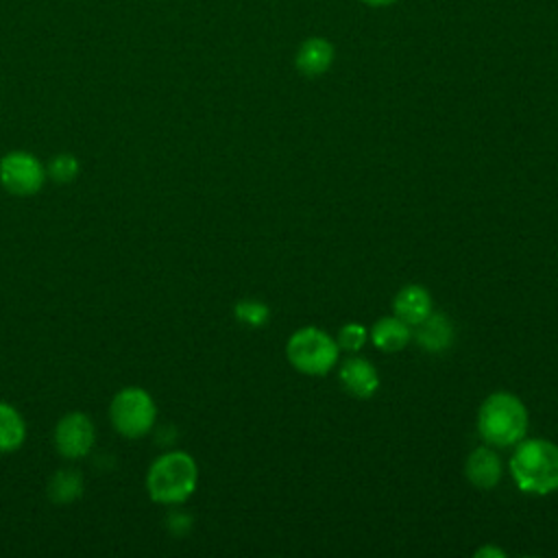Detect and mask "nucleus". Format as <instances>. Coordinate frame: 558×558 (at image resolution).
<instances>
[{"mask_svg": "<svg viewBox=\"0 0 558 558\" xmlns=\"http://www.w3.org/2000/svg\"><path fill=\"white\" fill-rule=\"evenodd\" d=\"M198 484L196 460L185 451L157 456L146 473V493L155 504L179 506L192 497Z\"/></svg>", "mask_w": 558, "mask_h": 558, "instance_id": "f257e3e1", "label": "nucleus"}, {"mask_svg": "<svg viewBox=\"0 0 558 558\" xmlns=\"http://www.w3.org/2000/svg\"><path fill=\"white\" fill-rule=\"evenodd\" d=\"M510 473L523 493L558 490V445L541 438L521 442L510 460Z\"/></svg>", "mask_w": 558, "mask_h": 558, "instance_id": "f03ea898", "label": "nucleus"}, {"mask_svg": "<svg viewBox=\"0 0 558 558\" xmlns=\"http://www.w3.org/2000/svg\"><path fill=\"white\" fill-rule=\"evenodd\" d=\"M477 432L488 445H517L527 434V410L519 397L510 392H495L477 412Z\"/></svg>", "mask_w": 558, "mask_h": 558, "instance_id": "7ed1b4c3", "label": "nucleus"}, {"mask_svg": "<svg viewBox=\"0 0 558 558\" xmlns=\"http://www.w3.org/2000/svg\"><path fill=\"white\" fill-rule=\"evenodd\" d=\"M109 421L113 429L124 438L146 436L157 421V405L148 390L140 386H126L118 390L109 403Z\"/></svg>", "mask_w": 558, "mask_h": 558, "instance_id": "20e7f679", "label": "nucleus"}, {"mask_svg": "<svg viewBox=\"0 0 558 558\" xmlns=\"http://www.w3.org/2000/svg\"><path fill=\"white\" fill-rule=\"evenodd\" d=\"M290 364L305 375H325L329 373L340 355L338 342L327 336L323 329L303 327L296 329L286 347Z\"/></svg>", "mask_w": 558, "mask_h": 558, "instance_id": "39448f33", "label": "nucleus"}, {"mask_svg": "<svg viewBox=\"0 0 558 558\" xmlns=\"http://www.w3.org/2000/svg\"><path fill=\"white\" fill-rule=\"evenodd\" d=\"M46 179V166L28 150H11L0 159V185L13 196L37 194Z\"/></svg>", "mask_w": 558, "mask_h": 558, "instance_id": "423d86ee", "label": "nucleus"}, {"mask_svg": "<svg viewBox=\"0 0 558 558\" xmlns=\"http://www.w3.org/2000/svg\"><path fill=\"white\" fill-rule=\"evenodd\" d=\"M52 440L65 460H81L96 442L94 421L85 412H68L57 421Z\"/></svg>", "mask_w": 558, "mask_h": 558, "instance_id": "0eeeda50", "label": "nucleus"}, {"mask_svg": "<svg viewBox=\"0 0 558 558\" xmlns=\"http://www.w3.org/2000/svg\"><path fill=\"white\" fill-rule=\"evenodd\" d=\"M333 57H336V48L329 39L310 37L301 41L294 54V65L303 76H320L331 68Z\"/></svg>", "mask_w": 558, "mask_h": 558, "instance_id": "6e6552de", "label": "nucleus"}, {"mask_svg": "<svg viewBox=\"0 0 558 558\" xmlns=\"http://www.w3.org/2000/svg\"><path fill=\"white\" fill-rule=\"evenodd\" d=\"M340 381L344 386V390L357 399H368L377 386H379V377L377 371L373 368V364L364 357H351L340 366Z\"/></svg>", "mask_w": 558, "mask_h": 558, "instance_id": "1a4fd4ad", "label": "nucleus"}, {"mask_svg": "<svg viewBox=\"0 0 558 558\" xmlns=\"http://www.w3.org/2000/svg\"><path fill=\"white\" fill-rule=\"evenodd\" d=\"M395 316H399L408 325H418L432 314L429 292L421 286H405L395 296Z\"/></svg>", "mask_w": 558, "mask_h": 558, "instance_id": "9d476101", "label": "nucleus"}, {"mask_svg": "<svg viewBox=\"0 0 558 558\" xmlns=\"http://www.w3.org/2000/svg\"><path fill=\"white\" fill-rule=\"evenodd\" d=\"M466 477L477 488H493L501 477V462L497 453L488 447H477L466 460Z\"/></svg>", "mask_w": 558, "mask_h": 558, "instance_id": "9b49d317", "label": "nucleus"}, {"mask_svg": "<svg viewBox=\"0 0 558 558\" xmlns=\"http://www.w3.org/2000/svg\"><path fill=\"white\" fill-rule=\"evenodd\" d=\"M85 490L83 473L76 469H59L48 477L46 484V497L50 504L68 506L74 504Z\"/></svg>", "mask_w": 558, "mask_h": 558, "instance_id": "f8f14e48", "label": "nucleus"}, {"mask_svg": "<svg viewBox=\"0 0 558 558\" xmlns=\"http://www.w3.org/2000/svg\"><path fill=\"white\" fill-rule=\"evenodd\" d=\"M416 327H418L416 329V342L429 353L445 351L453 340V327H451L449 318L442 316V314H429Z\"/></svg>", "mask_w": 558, "mask_h": 558, "instance_id": "ddd939ff", "label": "nucleus"}, {"mask_svg": "<svg viewBox=\"0 0 558 558\" xmlns=\"http://www.w3.org/2000/svg\"><path fill=\"white\" fill-rule=\"evenodd\" d=\"M26 440V421L7 401H0V453L17 451Z\"/></svg>", "mask_w": 558, "mask_h": 558, "instance_id": "4468645a", "label": "nucleus"}, {"mask_svg": "<svg viewBox=\"0 0 558 558\" xmlns=\"http://www.w3.org/2000/svg\"><path fill=\"white\" fill-rule=\"evenodd\" d=\"M373 344L381 351H401L410 342V325L399 316L379 318L371 331Z\"/></svg>", "mask_w": 558, "mask_h": 558, "instance_id": "2eb2a0df", "label": "nucleus"}, {"mask_svg": "<svg viewBox=\"0 0 558 558\" xmlns=\"http://www.w3.org/2000/svg\"><path fill=\"white\" fill-rule=\"evenodd\" d=\"M81 172V163L74 155L70 153H59L54 155L48 166H46V174L54 181V183H72Z\"/></svg>", "mask_w": 558, "mask_h": 558, "instance_id": "dca6fc26", "label": "nucleus"}, {"mask_svg": "<svg viewBox=\"0 0 558 558\" xmlns=\"http://www.w3.org/2000/svg\"><path fill=\"white\" fill-rule=\"evenodd\" d=\"M233 312H235V318H238V320H242V323H246V325H251V327L264 325V323L268 320V314H270L264 303L251 301V299L240 301Z\"/></svg>", "mask_w": 558, "mask_h": 558, "instance_id": "f3484780", "label": "nucleus"}, {"mask_svg": "<svg viewBox=\"0 0 558 558\" xmlns=\"http://www.w3.org/2000/svg\"><path fill=\"white\" fill-rule=\"evenodd\" d=\"M366 340V329L357 323H349L338 331V347L344 351H357Z\"/></svg>", "mask_w": 558, "mask_h": 558, "instance_id": "a211bd4d", "label": "nucleus"}, {"mask_svg": "<svg viewBox=\"0 0 558 558\" xmlns=\"http://www.w3.org/2000/svg\"><path fill=\"white\" fill-rule=\"evenodd\" d=\"M360 2H364V4H368V7H390V4H395L397 0H360Z\"/></svg>", "mask_w": 558, "mask_h": 558, "instance_id": "6ab92c4d", "label": "nucleus"}]
</instances>
